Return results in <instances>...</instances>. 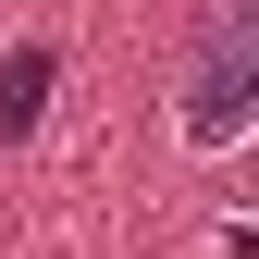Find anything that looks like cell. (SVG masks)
Segmentation results:
<instances>
[{"label":"cell","mask_w":259,"mask_h":259,"mask_svg":"<svg viewBox=\"0 0 259 259\" xmlns=\"http://www.w3.org/2000/svg\"><path fill=\"white\" fill-rule=\"evenodd\" d=\"M173 123H185V148H235V136H259V0H222V13H210Z\"/></svg>","instance_id":"6da1fadb"},{"label":"cell","mask_w":259,"mask_h":259,"mask_svg":"<svg viewBox=\"0 0 259 259\" xmlns=\"http://www.w3.org/2000/svg\"><path fill=\"white\" fill-rule=\"evenodd\" d=\"M50 87H62V50H50V37H25L13 62H0V148H25V136H37Z\"/></svg>","instance_id":"7a4b0ae2"}]
</instances>
